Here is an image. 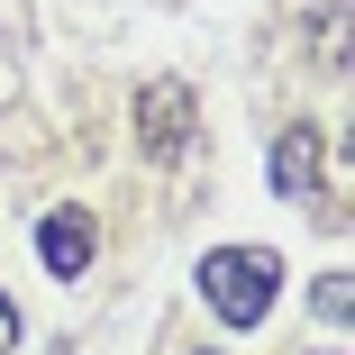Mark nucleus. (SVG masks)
Listing matches in <instances>:
<instances>
[{"instance_id":"f257e3e1","label":"nucleus","mask_w":355,"mask_h":355,"mask_svg":"<svg viewBox=\"0 0 355 355\" xmlns=\"http://www.w3.org/2000/svg\"><path fill=\"white\" fill-rule=\"evenodd\" d=\"M273 292H282V255L273 246H219V255L200 264V301L219 310L228 328H255L273 310Z\"/></svg>"},{"instance_id":"20e7f679","label":"nucleus","mask_w":355,"mask_h":355,"mask_svg":"<svg viewBox=\"0 0 355 355\" xmlns=\"http://www.w3.org/2000/svg\"><path fill=\"white\" fill-rule=\"evenodd\" d=\"M273 191H282V200L319 191V137H310V128H282V137H273Z\"/></svg>"},{"instance_id":"423d86ee","label":"nucleus","mask_w":355,"mask_h":355,"mask_svg":"<svg viewBox=\"0 0 355 355\" xmlns=\"http://www.w3.org/2000/svg\"><path fill=\"white\" fill-rule=\"evenodd\" d=\"M0 355H19V310H10V292H0Z\"/></svg>"},{"instance_id":"39448f33","label":"nucleus","mask_w":355,"mask_h":355,"mask_svg":"<svg viewBox=\"0 0 355 355\" xmlns=\"http://www.w3.org/2000/svg\"><path fill=\"white\" fill-rule=\"evenodd\" d=\"M310 310H319L328 328H346V319H355V282H346V273H328L319 292H310Z\"/></svg>"},{"instance_id":"7ed1b4c3","label":"nucleus","mask_w":355,"mask_h":355,"mask_svg":"<svg viewBox=\"0 0 355 355\" xmlns=\"http://www.w3.org/2000/svg\"><path fill=\"white\" fill-rule=\"evenodd\" d=\"M92 255H101L92 209H46V219H37V264H46L55 282H83V273H92Z\"/></svg>"},{"instance_id":"f03ea898","label":"nucleus","mask_w":355,"mask_h":355,"mask_svg":"<svg viewBox=\"0 0 355 355\" xmlns=\"http://www.w3.org/2000/svg\"><path fill=\"white\" fill-rule=\"evenodd\" d=\"M137 146H146V164H173L191 146V83H146L137 92Z\"/></svg>"}]
</instances>
